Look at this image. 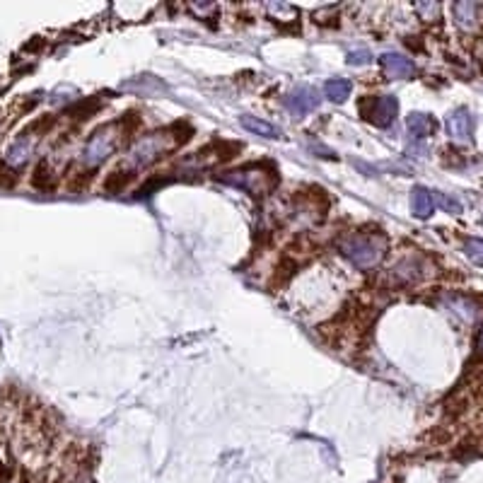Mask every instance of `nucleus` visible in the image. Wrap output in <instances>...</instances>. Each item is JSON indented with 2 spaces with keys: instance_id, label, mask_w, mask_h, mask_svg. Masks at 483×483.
Wrapping results in <instances>:
<instances>
[{
  "instance_id": "obj_17",
  "label": "nucleus",
  "mask_w": 483,
  "mask_h": 483,
  "mask_svg": "<svg viewBox=\"0 0 483 483\" xmlns=\"http://www.w3.org/2000/svg\"><path fill=\"white\" fill-rule=\"evenodd\" d=\"M32 184H34V188H41V191H46V188H53V184H56V177H53L51 162H49V160H44V162L36 164L34 177H32Z\"/></svg>"
},
{
  "instance_id": "obj_18",
  "label": "nucleus",
  "mask_w": 483,
  "mask_h": 483,
  "mask_svg": "<svg viewBox=\"0 0 483 483\" xmlns=\"http://www.w3.org/2000/svg\"><path fill=\"white\" fill-rule=\"evenodd\" d=\"M432 199H435V203L440 206L443 210H447V213H462V203H459L457 199H452V196H445V193H432Z\"/></svg>"
},
{
  "instance_id": "obj_8",
  "label": "nucleus",
  "mask_w": 483,
  "mask_h": 483,
  "mask_svg": "<svg viewBox=\"0 0 483 483\" xmlns=\"http://www.w3.org/2000/svg\"><path fill=\"white\" fill-rule=\"evenodd\" d=\"M471 131H473V116L467 107L454 109V112L447 116L449 138H454V140H459V143H467L469 138H471Z\"/></svg>"
},
{
  "instance_id": "obj_5",
  "label": "nucleus",
  "mask_w": 483,
  "mask_h": 483,
  "mask_svg": "<svg viewBox=\"0 0 483 483\" xmlns=\"http://www.w3.org/2000/svg\"><path fill=\"white\" fill-rule=\"evenodd\" d=\"M220 179H223L225 184H230V186L245 188L251 196H264V193H269L271 188L275 186V182H278L273 172H266L264 167H256V164L242 167V169H237V172H230Z\"/></svg>"
},
{
  "instance_id": "obj_20",
  "label": "nucleus",
  "mask_w": 483,
  "mask_h": 483,
  "mask_svg": "<svg viewBox=\"0 0 483 483\" xmlns=\"http://www.w3.org/2000/svg\"><path fill=\"white\" fill-rule=\"evenodd\" d=\"M372 61V53L367 49H356L348 53V66H367Z\"/></svg>"
},
{
  "instance_id": "obj_13",
  "label": "nucleus",
  "mask_w": 483,
  "mask_h": 483,
  "mask_svg": "<svg viewBox=\"0 0 483 483\" xmlns=\"http://www.w3.org/2000/svg\"><path fill=\"white\" fill-rule=\"evenodd\" d=\"M411 208L413 213H416V218L425 220L432 215V210H435V199H432V191H428V188L423 186H416L411 191Z\"/></svg>"
},
{
  "instance_id": "obj_10",
  "label": "nucleus",
  "mask_w": 483,
  "mask_h": 483,
  "mask_svg": "<svg viewBox=\"0 0 483 483\" xmlns=\"http://www.w3.org/2000/svg\"><path fill=\"white\" fill-rule=\"evenodd\" d=\"M406 126H408V133H411L416 140H423V138L432 136V133L438 131V121H435L432 116H428V114H421V112L408 114Z\"/></svg>"
},
{
  "instance_id": "obj_11",
  "label": "nucleus",
  "mask_w": 483,
  "mask_h": 483,
  "mask_svg": "<svg viewBox=\"0 0 483 483\" xmlns=\"http://www.w3.org/2000/svg\"><path fill=\"white\" fill-rule=\"evenodd\" d=\"M242 126L249 133H254V136L266 138V140H278V138H283V131H280L278 126H273V123L264 121V119H259V116H249V114L242 116Z\"/></svg>"
},
{
  "instance_id": "obj_1",
  "label": "nucleus",
  "mask_w": 483,
  "mask_h": 483,
  "mask_svg": "<svg viewBox=\"0 0 483 483\" xmlns=\"http://www.w3.org/2000/svg\"><path fill=\"white\" fill-rule=\"evenodd\" d=\"M184 140H186V138H179L177 126L162 128V131H155V133H150V136L138 138L131 145V150L126 153V160H123V164L119 167V172H114V174H119V177L123 174V179L133 177L136 172H143L145 167H150V164H155L158 160H162L164 155H169L177 145H182Z\"/></svg>"
},
{
  "instance_id": "obj_6",
  "label": "nucleus",
  "mask_w": 483,
  "mask_h": 483,
  "mask_svg": "<svg viewBox=\"0 0 483 483\" xmlns=\"http://www.w3.org/2000/svg\"><path fill=\"white\" fill-rule=\"evenodd\" d=\"M319 104H321L319 92H317L314 87H307V85L295 87V90L285 97V107L295 114V116H305V114L314 112V109H319Z\"/></svg>"
},
{
  "instance_id": "obj_12",
  "label": "nucleus",
  "mask_w": 483,
  "mask_h": 483,
  "mask_svg": "<svg viewBox=\"0 0 483 483\" xmlns=\"http://www.w3.org/2000/svg\"><path fill=\"white\" fill-rule=\"evenodd\" d=\"M452 15L462 29H473L478 25V5L471 0H462V3H454Z\"/></svg>"
},
{
  "instance_id": "obj_4",
  "label": "nucleus",
  "mask_w": 483,
  "mask_h": 483,
  "mask_svg": "<svg viewBox=\"0 0 483 483\" xmlns=\"http://www.w3.org/2000/svg\"><path fill=\"white\" fill-rule=\"evenodd\" d=\"M386 242L380 234H351L341 242V254L358 269H372L382 261Z\"/></svg>"
},
{
  "instance_id": "obj_15",
  "label": "nucleus",
  "mask_w": 483,
  "mask_h": 483,
  "mask_svg": "<svg viewBox=\"0 0 483 483\" xmlns=\"http://www.w3.org/2000/svg\"><path fill=\"white\" fill-rule=\"evenodd\" d=\"M447 305H449V310L454 312V314H459L464 321H476L478 319V307L473 305L469 297H462V295H449L447 297Z\"/></svg>"
},
{
  "instance_id": "obj_9",
  "label": "nucleus",
  "mask_w": 483,
  "mask_h": 483,
  "mask_svg": "<svg viewBox=\"0 0 483 483\" xmlns=\"http://www.w3.org/2000/svg\"><path fill=\"white\" fill-rule=\"evenodd\" d=\"M382 66H384L386 75L394 77V80H406L416 73V66H413L411 58L401 56V53H384L382 56Z\"/></svg>"
},
{
  "instance_id": "obj_16",
  "label": "nucleus",
  "mask_w": 483,
  "mask_h": 483,
  "mask_svg": "<svg viewBox=\"0 0 483 483\" xmlns=\"http://www.w3.org/2000/svg\"><path fill=\"white\" fill-rule=\"evenodd\" d=\"M351 90H353L351 82H348V80H341V77H336V80H329V82L324 85L326 99H331V102H336V104L346 102L348 97H351Z\"/></svg>"
},
{
  "instance_id": "obj_7",
  "label": "nucleus",
  "mask_w": 483,
  "mask_h": 483,
  "mask_svg": "<svg viewBox=\"0 0 483 483\" xmlns=\"http://www.w3.org/2000/svg\"><path fill=\"white\" fill-rule=\"evenodd\" d=\"M399 114V99L394 95H384V97H377L375 102H372L370 112H367V119H370L375 126H389L394 123Z\"/></svg>"
},
{
  "instance_id": "obj_22",
  "label": "nucleus",
  "mask_w": 483,
  "mask_h": 483,
  "mask_svg": "<svg viewBox=\"0 0 483 483\" xmlns=\"http://www.w3.org/2000/svg\"><path fill=\"white\" fill-rule=\"evenodd\" d=\"M476 353H478V356H483V329L478 331V338H476Z\"/></svg>"
},
{
  "instance_id": "obj_3",
  "label": "nucleus",
  "mask_w": 483,
  "mask_h": 483,
  "mask_svg": "<svg viewBox=\"0 0 483 483\" xmlns=\"http://www.w3.org/2000/svg\"><path fill=\"white\" fill-rule=\"evenodd\" d=\"M126 131H128L126 121H109V123H104L102 128H97L90 136V140L85 143V148H82V155H80L82 167L95 169L102 162H107L114 155V150L123 143Z\"/></svg>"
},
{
  "instance_id": "obj_23",
  "label": "nucleus",
  "mask_w": 483,
  "mask_h": 483,
  "mask_svg": "<svg viewBox=\"0 0 483 483\" xmlns=\"http://www.w3.org/2000/svg\"><path fill=\"white\" fill-rule=\"evenodd\" d=\"M61 483H63V481H61Z\"/></svg>"
},
{
  "instance_id": "obj_14",
  "label": "nucleus",
  "mask_w": 483,
  "mask_h": 483,
  "mask_svg": "<svg viewBox=\"0 0 483 483\" xmlns=\"http://www.w3.org/2000/svg\"><path fill=\"white\" fill-rule=\"evenodd\" d=\"M392 275H394V280H397V283H404V285L416 283V280L421 278V269H418V259H404V261H399V264L394 266Z\"/></svg>"
},
{
  "instance_id": "obj_19",
  "label": "nucleus",
  "mask_w": 483,
  "mask_h": 483,
  "mask_svg": "<svg viewBox=\"0 0 483 483\" xmlns=\"http://www.w3.org/2000/svg\"><path fill=\"white\" fill-rule=\"evenodd\" d=\"M464 251L471 261L483 266V239H469L467 245H464Z\"/></svg>"
},
{
  "instance_id": "obj_2",
  "label": "nucleus",
  "mask_w": 483,
  "mask_h": 483,
  "mask_svg": "<svg viewBox=\"0 0 483 483\" xmlns=\"http://www.w3.org/2000/svg\"><path fill=\"white\" fill-rule=\"evenodd\" d=\"M51 123H53V119H36V121H32L29 126L10 143V148L5 150L3 162H0V186H8V188L15 186L17 179L22 177L20 172L29 164L32 155H34L39 138L49 131Z\"/></svg>"
},
{
  "instance_id": "obj_21",
  "label": "nucleus",
  "mask_w": 483,
  "mask_h": 483,
  "mask_svg": "<svg viewBox=\"0 0 483 483\" xmlns=\"http://www.w3.org/2000/svg\"><path fill=\"white\" fill-rule=\"evenodd\" d=\"M416 10L421 12L423 20H428V22L438 20V17H440V5H438V3H418Z\"/></svg>"
}]
</instances>
